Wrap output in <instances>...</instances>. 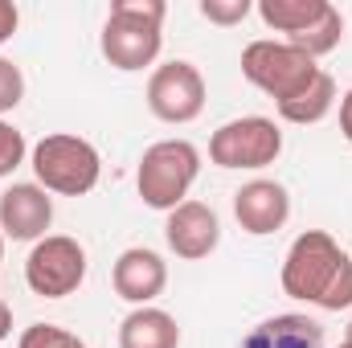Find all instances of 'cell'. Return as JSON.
<instances>
[{"instance_id": "1", "label": "cell", "mask_w": 352, "mask_h": 348, "mask_svg": "<svg viewBox=\"0 0 352 348\" xmlns=\"http://www.w3.org/2000/svg\"><path fill=\"white\" fill-rule=\"evenodd\" d=\"M278 283H283V295L316 303L324 312L352 307V259L324 230H307L291 242Z\"/></svg>"}, {"instance_id": "2", "label": "cell", "mask_w": 352, "mask_h": 348, "mask_svg": "<svg viewBox=\"0 0 352 348\" xmlns=\"http://www.w3.org/2000/svg\"><path fill=\"white\" fill-rule=\"evenodd\" d=\"M164 17H168L164 0H111L107 25L98 37L102 58L123 74L152 66L160 58V45H164V33H160Z\"/></svg>"}, {"instance_id": "3", "label": "cell", "mask_w": 352, "mask_h": 348, "mask_svg": "<svg viewBox=\"0 0 352 348\" xmlns=\"http://www.w3.org/2000/svg\"><path fill=\"white\" fill-rule=\"evenodd\" d=\"M29 164H33L37 184L45 193H58V197H82L102 176L98 148L82 135H70V131H54V135L37 140L29 152Z\"/></svg>"}, {"instance_id": "4", "label": "cell", "mask_w": 352, "mask_h": 348, "mask_svg": "<svg viewBox=\"0 0 352 348\" xmlns=\"http://www.w3.org/2000/svg\"><path fill=\"white\" fill-rule=\"evenodd\" d=\"M197 176H201V152L188 140H160L144 152L135 184H140V197L148 209L173 213L176 205H184Z\"/></svg>"}, {"instance_id": "5", "label": "cell", "mask_w": 352, "mask_h": 348, "mask_svg": "<svg viewBox=\"0 0 352 348\" xmlns=\"http://www.w3.org/2000/svg\"><path fill=\"white\" fill-rule=\"evenodd\" d=\"M242 74H246L250 87L270 94L274 102H287L291 94H299L320 74V66L303 50H295L287 41H274V37H263V41H250L242 50Z\"/></svg>"}, {"instance_id": "6", "label": "cell", "mask_w": 352, "mask_h": 348, "mask_svg": "<svg viewBox=\"0 0 352 348\" xmlns=\"http://www.w3.org/2000/svg\"><path fill=\"white\" fill-rule=\"evenodd\" d=\"M283 156V131L274 119L266 115H242L221 123L209 135V160L217 168H246L258 173L266 164H274Z\"/></svg>"}, {"instance_id": "7", "label": "cell", "mask_w": 352, "mask_h": 348, "mask_svg": "<svg viewBox=\"0 0 352 348\" xmlns=\"http://www.w3.org/2000/svg\"><path fill=\"white\" fill-rule=\"evenodd\" d=\"M87 279V250L70 234H45L25 259V283L41 299H66Z\"/></svg>"}, {"instance_id": "8", "label": "cell", "mask_w": 352, "mask_h": 348, "mask_svg": "<svg viewBox=\"0 0 352 348\" xmlns=\"http://www.w3.org/2000/svg\"><path fill=\"white\" fill-rule=\"evenodd\" d=\"M148 111L164 123H192L205 111V78L192 62L173 58L148 78Z\"/></svg>"}, {"instance_id": "9", "label": "cell", "mask_w": 352, "mask_h": 348, "mask_svg": "<svg viewBox=\"0 0 352 348\" xmlns=\"http://www.w3.org/2000/svg\"><path fill=\"white\" fill-rule=\"evenodd\" d=\"M54 226V197L41 184H8L0 193V234L12 242H41Z\"/></svg>"}, {"instance_id": "10", "label": "cell", "mask_w": 352, "mask_h": 348, "mask_svg": "<svg viewBox=\"0 0 352 348\" xmlns=\"http://www.w3.org/2000/svg\"><path fill=\"white\" fill-rule=\"evenodd\" d=\"M164 238H168V250L184 262L209 259L221 242V221L213 213V205L205 201H184L176 205L164 221Z\"/></svg>"}, {"instance_id": "11", "label": "cell", "mask_w": 352, "mask_h": 348, "mask_svg": "<svg viewBox=\"0 0 352 348\" xmlns=\"http://www.w3.org/2000/svg\"><path fill=\"white\" fill-rule=\"evenodd\" d=\"M234 217H238V226H242L246 234H254V238L278 234V230L287 226V217H291V193H287V184L266 180V176L242 184V188L234 193Z\"/></svg>"}, {"instance_id": "12", "label": "cell", "mask_w": 352, "mask_h": 348, "mask_svg": "<svg viewBox=\"0 0 352 348\" xmlns=\"http://www.w3.org/2000/svg\"><path fill=\"white\" fill-rule=\"evenodd\" d=\"M111 283H115L119 299H127L135 307H152V299H160L164 287H168V262L148 246H131L115 259Z\"/></svg>"}, {"instance_id": "13", "label": "cell", "mask_w": 352, "mask_h": 348, "mask_svg": "<svg viewBox=\"0 0 352 348\" xmlns=\"http://www.w3.org/2000/svg\"><path fill=\"white\" fill-rule=\"evenodd\" d=\"M242 348H324V328L311 316L287 312V316H270L263 324H254Z\"/></svg>"}, {"instance_id": "14", "label": "cell", "mask_w": 352, "mask_h": 348, "mask_svg": "<svg viewBox=\"0 0 352 348\" xmlns=\"http://www.w3.org/2000/svg\"><path fill=\"white\" fill-rule=\"evenodd\" d=\"M336 4L328 0H258V17L266 29L283 33V41H295L303 33H311Z\"/></svg>"}, {"instance_id": "15", "label": "cell", "mask_w": 352, "mask_h": 348, "mask_svg": "<svg viewBox=\"0 0 352 348\" xmlns=\"http://www.w3.org/2000/svg\"><path fill=\"white\" fill-rule=\"evenodd\" d=\"M119 348H180V324L164 307H135L119 324Z\"/></svg>"}, {"instance_id": "16", "label": "cell", "mask_w": 352, "mask_h": 348, "mask_svg": "<svg viewBox=\"0 0 352 348\" xmlns=\"http://www.w3.org/2000/svg\"><path fill=\"white\" fill-rule=\"evenodd\" d=\"M278 107V119L283 123H295V127H307V123H320L332 107H336V78L328 70H320L299 94H291L287 102H274Z\"/></svg>"}, {"instance_id": "17", "label": "cell", "mask_w": 352, "mask_h": 348, "mask_svg": "<svg viewBox=\"0 0 352 348\" xmlns=\"http://www.w3.org/2000/svg\"><path fill=\"white\" fill-rule=\"evenodd\" d=\"M340 37H344V17H340V8H332L311 33H303V37H295V41H287V45H295V50H303L311 62L316 58H324V54H332L336 45H340Z\"/></svg>"}, {"instance_id": "18", "label": "cell", "mask_w": 352, "mask_h": 348, "mask_svg": "<svg viewBox=\"0 0 352 348\" xmlns=\"http://www.w3.org/2000/svg\"><path fill=\"white\" fill-rule=\"evenodd\" d=\"M16 348H87V340L66 332V328H58V324H29L21 332Z\"/></svg>"}, {"instance_id": "19", "label": "cell", "mask_w": 352, "mask_h": 348, "mask_svg": "<svg viewBox=\"0 0 352 348\" xmlns=\"http://www.w3.org/2000/svg\"><path fill=\"white\" fill-rule=\"evenodd\" d=\"M25 156H29V144H25V135L8 123V119H0V180L4 176H12L21 164H25Z\"/></svg>"}, {"instance_id": "20", "label": "cell", "mask_w": 352, "mask_h": 348, "mask_svg": "<svg viewBox=\"0 0 352 348\" xmlns=\"http://www.w3.org/2000/svg\"><path fill=\"white\" fill-rule=\"evenodd\" d=\"M197 8H201V17H205L209 25H226V29H230V25H242V21L254 12L250 0H201Z\"/></svg>"}, {"instance_id": "21", "label": "cell", "mask_w": 352, "mask_h": 348, "mask_svg": "<svg viewBox=\"0 0 352 348\" xmlns=\"http://www.w3.org/2000/svg\"><path fill=\"white\" fill-rule=\"evenodd\" d=\"M21 98H25V74H21V66L12 58H0V119L8 111H16Z\"/></svg>"}, {"instance_id": "22", "label": "cell", "mask_w": 352, "mask_h": 348, "mask_svg": "<svg viewBox=\"0 0 352 348\" xmlns=\"http://www.w3.org/2000/svg\"><path fill=\"white\" fill-rule=\"evenodd\" d=\"M16 25H21V12H16V4L12 0H0V45L16 33Z\"/></svg>"}, {"instance_id": "23", "label": "cell", "mask_w": 352, "mask_h": 348, "mask_svg": "<svg viewBox=\"0 0 352 348\" xmlns=\"http://www.w3.org/2000/svg\"><path fill=\"white\" fill-rule=\"evenodd\" d=\"M340 131H344V140L352 144V90L340 98Z\"/></svg>"}, {"instance_id": "24", "label": "cell", "mask_w": 352, "mask_h": 348, "mask_svg": "<svg viewBox=\"0 0 352 348\" xmlns=\"http://www.w3.org/2000/svg\"><path fill=\"white\" fill-rule=\"evenodd\" d=\"M8 332H12V312H8V303L0 299V340H4Z\"/></svg>"}, {"instance_id": "25", "label": "cell", "mask_w": 352, "mask_h": 348, "mask_svg": "<svg viewBox=\"0 0 352 348\" xmlns=\"http://www.w3.org/2000/svg\"><path fill=\"white\" fill-rule=\"evenodd\" d=\"M0 262H4V234H0Z\"/></svg>"}, {"instance_id": "26", "label": "cell", "mask_w": 352, "mask_h": 348, "mask_svg": "<svg viewBox=\"0 0 352 348\" xmlns=\"http://www.w3.org/2000/svg\"><path fill=\"white\" fill-rule=\"evenodd\" d=\"M344 340H349V345H352V324H349V332H344Z\"/></svg>"}, {"instance_id": "27", "label": "cell", "mask_w": 352, "mask_h": 348, "mask_svg": "<svg viewBox=\"0 0 352 348\" xmlns=\"http://www.w3.org/2000/svg\"><path fill=\"white\" fill-rule=\"evenodd\" d=\"M336 348H352V345H349V340H344V345H336Z\"/></svg>"}]
</instances>
